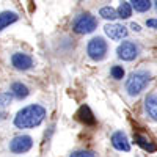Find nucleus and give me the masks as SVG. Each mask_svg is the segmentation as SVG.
I'll return each instance as SVG.
<instances>
[{"label": "nucleus", "mask_w": 157, "mask_h": 157, "mask_svg": "<svg viewBox=\"0 0 157 157\" xmlns=\"http://www.w3.org/2000/svg\"><path fill=\"white\" fill-rule=\"evenodd\" d=\"M46 109L39 104H30L21 109L14 116V126L17 129H33L39 126L46 118Z\"/></svg>", "instance_id": "obj_1"}, {"label": "nucleus", "mask_w": 157, "mask_h": 157, "mask_svg": "<svg viewBox=\"0 0 157 157\" xmlns=\"http://www.w3.org/2000/svg\"><path fill=\"white\" fill-rule=\"evenodd\" d=\"M151 82V72L146 71V69H138V71H134L130 72L129 77L126 78V93L130 96V98H135L138 96L141 91H145L148 83Z\"/></svg>", "instance_id": "obj_2"}, {"label": "nucleus", "mask_w": 157, "mask_h": 157, "mask_svg": "<svg viewBox=\"0 0 157 157\" xmlns=\"http://www.w3.org/2000/svg\"><path fill=\"white\" fill-rule=\"evenodd\" d=\"M98 29V19L91 13H80L72 21V30L77 35H88Z\"/></svg>", "instance_id": "obj_3"}, {"label": "nucleus", "mask_w": 157, "mask_h": 157, "mask_svg": "<svg viewBox=\"0 0 157 157\" xmlns=\"http://www.w3.org/2000/svg\"><path fill=\"white\" fill-rule=\"evenodd\" d=\"M109 54V44L102 36L91 38L86 44V55L93 61H102Z\"/></svg>", "instance_id": "obj_4"}, {"label": "nucleus", "mask_w": 157, "mask_h": 157, "mask_svg": "<svg viewBox=\"0 0 157 157\" xmlns=\"http://www.w3.org/2000/svg\"><path fill=\"white\" fill-rule=\"evenodd\" d=\"M140 55V46L135 41H123L116 47V57L123 61H134Z\"/></svg>", "instance_id": "obj_5"}, {"label": "nucleus", "mask_w": 157, "mask_h": 157, "mask_svg": "<svg viewBox=\"0 0 157 157\" xmlns=\"http://www.w3.org/2000/svg\"><path fill=\"white\" fill-rule=\"evenodd\" d=\"M11 66L16 71H29L35 66V60L32 55L24 52H14L11 55Z\"/></svg>", "instance_id": "obj_6"}, {"label": "nucleus", "mask_w": 157, "mask_h": 157, "mask_svg": "<svg viewBox=\"0 0 157 157\" xmlns=\"http://www.w3.org/2000/svg\"><path fill=\"white\" fill-rule=\"evenodd\" d=\"M33 146V138L30 135H17L10 141V151L13 154H24Z\"/></svg>", "instance_id": "obj_7"}, {"label": "nucleus", "mask_w": 157, "mask_h": 157, "mask_svg": "<svg viewBox=\"0 0 157 157\" xmlns=\"http://www.w3.org/2000/svg\"><path fill=\"white\" fill-rule=\"evenodd\" d=\"M104 32H105V35L110 39H113V41H121V39H124L129 33V30L123 24H115V22L107 24L105 27H104Z\"/></svg>", "instance_id": "obj_8"}, {"label": "nucleus", "mask_w": 157, "mask_h": 157, "mask_svg": "<svg viewBox=\"0 0 157 157\" xmlns=\"http://www.w3.org/2000/svg\"><path fill=\"white\" fill-rule=\"evenodd\" d=\"M112 146L116 149V151H124V152H129L130 151V143L126 137L124 132L121 130H116V132L112 135Z\"/></svg>", "instance_id": "obj_9"}, {"label": "nucleus", "mask_w": 157, "mask_h": 157, "mask_svg": "<svg viewBox=\"0 0 157 157\" xmlns=\"http://www.w3.org/2000/svg\"><path fill=\"white\" fill-rule=\"evenodd\" d=\"M145 113L151 121H157V93H151L145 99Z\"/></svg>", "instance_id": "obj_10"}, {"label": "nucleus", "mask_w": 157, "mask_h": 157, "mask_svg": "<svg viewBox=\"0 0 157 157\" xmlns=\"http://www.w3.org/2000/svg\"><path fill=\"white\" fill-rule=\"evenodd\" d=\"M19 21V14L14 11H2L0 13V32L5 30L6 27H10L11 24H14Z\"/></svg>", "instance_id": "obj_11"}, {"label": "nucleus", "mask_w": 157, "mask_h": 157, "mask_svg": "<svg viewBox=\"0 0 157 157\" xmlns=\"http://www.w3.org/2000/svg\"><path fill=\"white\" fill-rule=\"evenodd\" d=\"M11 94L14 96L16 99H19V101H22V99H25L29 94H30V90H29V86L25 85V83H22V82H14L11 85Z\"/></svg>", "instance_id": "obj_12"}, {"label": "nucleus", "mask_w": 157, "mask_h": 157, "mask_svg": "<svg viewBox=\"0 0 157 157\" xmlns=\"http://www.w3.org/2000/svg\"><path fill=\"white\" fill-rule=\"evenodd\" d=\"M77 116H78V120H80L82 123H85V124H90V126L96 124V118H94L93 112H91V109L88 105H82L80 109H78Z\"/></svg>", "instance_id": "obj_13"}, {"label": "nucleus", "mask_w": 157, "mask_h": 157, "mask_svg": "<svg viewBox=\"0 0 157 157\" xmlns=\"http://www.w3.org/2000/svg\"><path fill=\"white\" fill-rule=\"evenodd\" d=\"M134 140H135V143L141 148V149H145V151H148V152H154L155 149H157V146H155V143H152L148 137H145V135H135L134 137Z\"/></svg>", "instance_id": "obj_14"}, {"label": "nucleus", "mask_w": 157, "mask_h": 157, "mask_svg": "<svg viewBox=\"0 0 157 157\" xmlns=\"http://www.w3.org/2000/svg\"><path fill=\"white\" fill-rule=\"evenodd\" d=\"M116 11H118V17H120V19H129L130 16H132L134 8H132V5H130V2H126V0H123Z\"/></svg>", "instance_id": "obj_15"}, {"label": "nucleus", "mask_w": 157, "mask_h": 157, "mask_svg": "<svg viewBox=\"0 0 157 157\" xmlns=\"http://www.w3.org/2000/svg\"><path fill=\"white\" fill-rule=\"evenodd\" d=\"M130 5L137 13H146L152 6L151 0H130Z\"/></svg>", "instance_id": "obj_16"}, {"label": "nucleus", "mask_w": 157, "mask_h": 157, "mask_svg": "<svg viewBox=\"0 0 157 157\" xmlns=\"http://www.w3.org/2000/svg\"><path fill=\"white\" fill-rule=\"evenodd\" d=\"M99 16L102 19H105V21H115L118 17V11L112 6H102L99 10Z\"/></svg>", "instance_id": "obj_17"}, {"label": "nucleus", "mask_w": 157, "mask_h": 157, "mask_svg": "<svg viewBox=\"0 0 157 157\" xmlns=\"http://www.w3.org/2000/svg\"><path fill=\"white\" fill-rule=\"evenodd\" d=\"M110 75L112 78H115V80H123L124 75H126V71L123 66H120V64H115V66H112L110 69Z\"/></svg>", "instance_id": "obj_18"}, {"label": "nucleus", "mask_w": 157, "mask_h": 157, "mask_svg": "<svg viewBox=\"0 0 157 157\" xmlns=\"http://www.w3.org/2000/svg\"><path fill=\"white\" fill-rule=\"evenodd\" d=\"M13 101V94L10 93H0V107H8Z\"/></svg>", "instance_id": "obj_19"}, {"label": "nucleus", "mask_w": 157, "mask_h": 157, "mask_svg": "<svg viewBox=\"0 0 157 157\" xmlns=\"http://www.w3.org/2000/svg\"><path fill=\"white\" fill-rule=\"evenodd\" d=\"M69 157H96V154L93 151H86V149H80V151H74Z\"/></svg>", "instance_id": "obj_20"}, {"label": "nucleus", "mask_w": 157, "mask_h": 157, "mask_svg": "<svg viewBox=\"0 0 157 157\" xmlns=\"http://www.w3.org/2000/svg\"><path fill=\"white\" fill-rule=\"evenodd\" d=\"M146 27H148V29H157V17L148 19V21H146Z\"/></svg>", "instance_id": "obj_21"}, {"label": "nucleus", "mask_w": 157, "mask_h": 157, "mask_svg": "<svg viewBox=\"0 0 157 157\" xmlns=\"http://www.w3.org/2000/svg\"><path fill=\"white\" fill-rule=\"evenodd\" d=\"M130 29H132V32H141V27H140V25L138 24H135V22H132V24H130Z\"/></svg>", "instance_id": "obj_22"}, {"label": "nucleus", "mask_w": 157, "mask_h": 157, "mask_svg": "<svg viewBox=\"0 0 157 157\" xmlns=\"http://www.w3.org/2000/svg\"><path fill=\"white\" fill-rule=\"evenodd\" d=\"M154 8L157 10V0H154Z\"/></svg>", "instance_id": "obj_23"}]
</instances>
